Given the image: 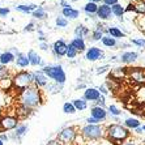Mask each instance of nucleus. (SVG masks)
<instances>
[{
  "instance_id": "obj_1",
  "label": "nucleus",
  "mask_w": 145,
  "mask_h": 145,
  "mask_svg": "<svg viewBox=\"0 0 145 145\" xmlns=\"http://www.w3.org/2000/svg\"><path fill=\"white\" fill-rule=\"evenodd\" d=\"M42 101H43L42 91L34 84L31 85V86H29V88L24 89V90L20 93V95H18L20 105L27 106V107H30V108H35V107H38V106H40Z\"/></svg>"
},
{
  "instance_id": "obj_2",
  "label": "nucleus",
  "mask_w": 145,
  "mask_h": 145,
  "mask_svg": "<svg viewBox=\"0 0 145 145\" xmlns=\"http://www.w3.org/2000/svg\"><path fill=\"white\" fill-rule=\"evenodd\" d=\"M129 136H131L129 129L121 124H110L106 127V137L108 141L115 145L124 144Z\"/></svg>"
},
{
  "instance_id": "obj_3",
  "label": "nucleus",
  "mask_w": 145,
  "mask_h": 145,
  "mask_svg": "<svg viewBox=\"0 0 145 145\" xmlns=\"http://www.w3.org/2000/svg\"><path fill=\"white\" fill-rule=\"evenodd\" d=\"M81 136L85 140H99L106 136V128L99 124H86L81 128Z\"/></svg>"
},
{
  "instance_id": "obj_4",
  "label": "nucleus",
  "mask_w": 145,
  "mask_h": 145,
  "mask_svg": "<svg viewBox=\"0 0 145 145\" xmlns=\"http://www.w3.org/2000/svg\"><path fill=\"white\" fill-rule=\"evenodd\" d=\"M42 71H43V73L46 74L48 78L54 80V82H56V84H59V85H63L65 82V80H67L65 72L61 65H57V64L44 65V67L42 68Z\"/></svg>"
},
{
  "instance_id": "obj_5",
  "label": "nucleus",
  "mask_w": 145,
  "mask_h": 145,
  "mask_svg": "<svg viewBox=\"0 0 145 145\" xmlns=\"http://www.w3.org/2000/svg\"><path fill=\"white\" fill-rule=\"evenodd\" d=\"M12 84H13L18 90L22 91L24 89L29 88V86H31V85L34 84L33 73H31V72H26V71L18 72L17 74H14L13 80H12Z\"/></svg>"
},
{
  "instance_id": "obj_6",
  "label": "nucleus",
  "mask_w": 145,
  "mask_h": 145,
  "mask_svg": "<svg viewBox=\"0 0 145 145\" xmlns=\"http://www.w3.org/2000/svg\"><path fill=\"white\" fill-rule=\"evenodd\" d=\"M76 137H77V127L71 125V127H65V128L61 129L57 133L56 140H59L63 145H68L72 144L76 140Z\"/></svg>"
},
{
  "instance_id": "obj_7",
  "label": "nucleus",
  "mask_w": 145,
  "mask_h": 145,
  "mask_svg": "<svg viewBox=\"0 0 145 145\" xmlns=\"http://www.w3.org/2000/svg\"><path fill=\"white\" fill-rule=\"evenodd\" d=\"M18 118L16 116H10V115H7V116H3L0 119V129L1 131H10V129H16L18 127Z\"/></svg>"
},
{
  "instance_id": "obj_8",
  "label": "nucleus",
  "mask_w": 145,
  "mask_h": 145,
  "mask_svg": "<svg viewBox=\"0 0 145 145\" xmlns=\"http://www.w3.org/2000/svg\"><path fill=\"white\" fill-rule=\"evenodd\" d=\"M52 51H54V54L56 56H64V55H67L68 44L63 39H59L52 44Z\"/></svg>"
},
{
  "instance_id": "obj_9",
  "label": "nucleus",
  "mask_w": 145,
  "mask_h": 145,
  "mask_svg": "<svg viewBox=\"0 0 145 145\" xmlns=\"http://www.w3.org/2000/svg\"><path fill=\"white\" fill-rule=\"evenodd\" d=\"M33 73V80H34V85L40 88V86H47V76L43 73V71H35L31 72Z\"/></svg>"
},
{
  "instance_id": "obj_10",
  "label": "nucleus",
  "mask_w": 145,
  "mask_h": 145,
  "mask_svg": "<svg viewBox=\"0 0 145 145\" xmlns=\"http://www.w3.org/2000/svg\"><path fill=\"white\" fill-rule=\"evenodd\" d=\"M85 57H86V60H89V61H95V60H98L99 57H103V52L101 51V48H98V47H90L86 51Z\"/></svg>"
},
{
  "instance_id": "obj_11",
  "label": "nucleus",
  "mask_w": 145,
  "mask_h": 145,
  "mask_svg": "<svg viewBox=\"0 0 145 145\" xmlns=\"http://www.w3.org/2000/svg\"><path fill=\"white\" fill-rule=\"evenodd\" d=\"M90 115L91 118L97 119L98 121H102L107 118V111H106L103 107H98V106H94V107L90 110Z\"/></svg>"
},
{
  "instance_id": "obj_12",
  "label": "nucleus",
  "mask_w": 145,
  "mask_h": 145,
  "mask_svg": "<svg viewBox=\"0 0 145 145\" xmlns=\"http://www.w3.org/2000/svg\"><path fill=\"white\" fill-rule=\"evenodd\" d=\"M111 14H112V10H111L110 5H106V4H101V5H99L97 16L99 17L101 20H108V18H111Z\"/></svg>"
},
{
  "instance_id": "obj_13",
  "label": "nucleus",
  "mask_w": 145,
  "mask_h": 145,
  "mask_svg": "<svg viewBox=\"0 0 145 145\" xmlns=\"http://www.w3.org/2000/svg\"><path fill=\"white\" fill-rule=\"evenodd\" d=\"M101 98V93H99V90L95 88H88L86 90H85L84 93V99L85 101H98Z\"/></svg>"
},
{
  "instance_id": "obj_14",
  "label": "nucleus",
  "mask_w": 145,
  "mask_h": 145,
  "mask_svg": "<svg viewBox=\"0 0 145 145\" xmlns=\"http://www.w3.org/2000/svg\"><path fill=\"white\" fill-rule=\"evenodd\" d=\"M27 57H29V60H30V65H43V60H42V57L35 52L34 50H30L27 52Z\"/></svg>"
},
{
  "instance_id": "obj_15",
  "label": "nucleus",
  "mask_w": 145,
  "mask_h": 145,
  "mask_svg": "<svg viewBox=\"0 0 145 145\" xmlns=\"http://www.w3.org/2000/svg\"><path fill=\"white\" fill-rule=\"evenodd\" d=\"M61 13H63V17H65V18H71V20H76V18H78V16H80V12H78L77 9L72 8V7L63 8Z\"/></svg>"
},
{
  "instance_id": "obj_16",
  "label": "nucleus",
  "mask_w": 145,
  "mask_h": 145,
  "mask_svg": "<svg viewBox=\"0 0 145 145\" xmlns=\"http://www.w3.org/2000/svg\"><path fill=\"white\" fill-rule=\"evenodd\" d=\"M14 59H16V56H14V54L12 51H5V52H3L0 55V64L7 65L9 63H12V61H14Z\"/></svg>"
},
{
  "instance_id": "obj_17",
  "label": "nucleus",
  "mask_w": 145,
  "mask_h": 145,
  "mask_svg": "<svg viewBox=\"0 0 145 145\" xmlns=\"http://www.w3.org/2000/svg\"><path fill=\"white\" fill-rule=\"evenodd\" d=\"M16 64H17V67H20V68H26L27 65L30 64V60H29V57H27V54L20 52V54L17 55Z\"/></svg>"
},
{
  "instance_id": "obj_18",
  "label": "nucleus",
  "mask_w": 145,
  "mask_h": 145,
  "mask_svg": "<svg viewBox=\"0 0 145 145\" xmlns=\"http://www.w3.org/2000/svg\"><path fill=\"white\" fill-rule=\"evenodd\" d=\"M31 112H33V108L27 107V106H24V105H20L18 108H17V118L25 119V118H27L29 115H31Z\"/></svg>"
},
{
  "instance_id": "obj_19",
  "label": "nucleus",
  "mask_w": 145,
  "mask_h": 145,
  "mask_svg": "<svg viewBox=\"0 0 145 145\" xmlns=\"http://www.w3.org/2000/svg\"><path fill=\"white\" fill-rule=\"evenodd\" d=\"M121 61L125 63V64H129V63H133V61L137 59V54L133 52V51H128V52H124V54L121 55Z\"/></svg>"
},
{
  "instance_id": "obj_20",
  "label": "nucleus",
  "mask_w": 145,
  "mask_h": 145,
  "mask_svg": "<svg viewBox=\"0 0 145 145\" xmlns=\"http://www.w3.org/2000/svg\"><path fill=\"white\" fill-rule=\"evenodd\" d=\"M124 127H127L128 129H137L138 127H141V121L135 118H128L124 121Z\"/></svg>"
},
{
  "instance_id": "obj_21",
  "label": "nucleus",
  "mask_w": 145,
  "mask_h": 145,
  "mask_svg": "<svg viewBox=\"0 0 145 145\" xmlns=\"http://www.w3.org/2000/svg\"><path fill=\"white\" fill-rule=\"evenodd\" d=\"M37 8H38V5H35V4H27V5L21 4V5H17L16 7V10L22 12V13H33Z\"/></svg>"
},
{
  "instance_id": "obj_22",
  "label": "nucleus",
  "mask_w": 145,
  "mask_h": 145,
  "mask_svg": "<svg viewBox=\"0 0 145 145\" xmlns=\"http://www.w3.org/2000/svg\"><path fill=\"white\" fill-rule=\"evenodd\" d=\"M98 8H99V5H97V3L89 1V3L84 7V10H85V13L89 14V16H94V14H97Z\"/></svg>"
},
{
  "instance_id": "obj_23",
  "label": "nucleus",
  "mask_w": 145,
  "mask_h": 145,
  "mask_svg": "<svg viewBox=\"0 0 145 145\" xmlns=\"http://www.w3.org/2000/svg\"><path fill=\"white\" fill-rule=\"evenodd\" d=\"M89 34V30L88 27H85L84 25H77L76 29H74V35L76 38H81V39H84L85 35H88Z\"/></svg>"
},
{
  "instance_id": "obj_24",
  "label": "nucleus",
  "mask_w": 145,
  "mask_h": 145,
  "mask_svg": "<svg viewBox=\"0 0 145 145\" xmlns=\"http://www.w3.org/2000/svg\"><path fill=\"white\" fill-rule=\"evenodd\" d=\"M73 106L76 107V110L77 111H82V110H85V108L88 107V102L85 101L84 98H77V99H73Z\"/></svg>"
},
{
  "instance_id": "obj_25",
  "label": "nucleus",
  "mask_w": 145,
  "mask_h": 145,
  "mask_svg": "<svg viewBox=\"0 0 145 145\" xmlns=\"http://www.w3.org/2000/svg\"><path fill=\"white\" fill-rule=\"evenodd\" d=\"M31 14H33V17L37 18V20H43V18L47 17V12H46V9H44L43 7H38Z\"/></svg>"
},
{
  "instance_id": "obj_26",
  "label": "nucleus",
  "mask_w": 145,
  "mask_h": 145,
  "mask_svg": "<svg viewBox=\"0 0 145 145\" xmlns=\"http://www.w3.org/2000/svg\"><path fill=\"white\" fill-rule=\"evenodd\" d=\"M71 44L77 51H84L85 50V42H84V39H81V38H73L72 42H71Z\"/></svg>"
},
{
  "instance_id": "obj_27",
  "label": "nucleus",
  "mask_w": 145,
  "mask_h": 145,
  "mask_svg": "<svg viewBox=\"0 0 145 145\" xmlns=\"http://www.w3.org/2000/svg\"><path fill=\"white\" fill-rule=\"evenodd\" d=\"M26 132H27V125L26 124H20L16 128V131H14V136H13V137L20 138V137H22Z\"/></svg>"
},
{
  "instance_id": "obj_28",
  "label": "nucleus",
  "mask_w": 145,
  "mask_h": 145,
  "mask_svg": "<svg viewBox=\"0 0 145 145\" xmlns=\"http://www.w3.org/2000/svg\"><path fill=\"white\" fill-rule=\"evenodd\" d=\"M107 33L110 34L112 38H123L124 37V33H123L121 30H119L118 27H108Z\"/></svg>"
},
{
  "instance_id": "obj_29",
  "label": "nucleus",
  "mask_w": 145,
  "mask_h": 145,
  "mask_svg": "<svg viewBox=\"0 0 145 145\" xmlns=\"http://www.w3.org/2000/svg\"><path fill=\"white\" fill-rule=\"evenodd\" d=\"M102 43L105 44L106 47H114L115 44H116V40H115V38H112L111 35H103Z\"/></svg>"
},
{
  "instance_id": "obj_30",
  "label": "nucleus",
  "mask_w": 145,
  "mask_h": 145,
  "mask_svg": "<svg viewBox=\"0 0 145 145\" xmlns=\"http://www.w3.org/2000/svg\"><path fill=\"white\" fill-rule=\"evenodd\" d=\"M111 10H112V14H115L116 17H120V18H121V16H123V13H124V8L121 7L119 3L115 4V5H112Z\"/></svg>"
},
{
  "instance_id": "obj_31",
  "label": "nucleus",
  "mask_w": 145,
  "mask_h": 145,
  "mask_svg": "<svg viewBox=\"0 0 145 145\" xmlns=\"http://www.w3.org/2000/svg\"><path fill=\"white\" fill-rule=\"evenodd\" d=\"M63 111H64L65 114H74L77 110H76V107L73 106L72 102H65L64 105H63Z\"/></svg>"
},
{
  "instance_id": "obj_32",
  "label": "nucleus",
  "mask_w": 145,
  "mask_h": 145,
  "mask_svg": "<svg viewBox=\"0 0 145 145\" xmlns=\"http://www.w3.org/2000/svg\"><path fill=\"white\" fill-rule=\"evenodd\" d=\"M46 88H47V90L50 91V93H52V94H54V93H59V91H60L61 85L56 84V82H52V84H48Z\"/></svg>"
},
{
  "instance_id": "obj_33",
  "label": "nucleus",
  "mask_w": 145,
  "mask_h": 145,
  "mask_svg": "<svg viewBox=\"0 0 145 145\" xmlns=\"http://www.w3.org/2000/svg\"><path fill=\"white\" fill-rule=\"evenodd\" d=\"M77 54H78V51L76 50V48H74L71 43L68 44V51H67V56H68V59H73V57L77 56Z\"/></svg>"
},
{
  "instance_id": "obj_34",
  "label": "nucleus",
  "mask_w": 145,
  "mask_h": 145,
  "mask_svg": "<svg viewBox=\"0 0 145 145\" xmlns=\"http://www.w3.org/2000/svg\"><path fill=\"white\" fill-rule=\"evenodd\" d=\"M9 76V72H8V68L5 65L0 64V80H5Z\"/></svg>"
},
{
  "instance_id": "obj_35",
  "label": "nucleus",
  "mask_w": 145,
  "mask_h": 145,
  "mask_svg": "<svg viewBox=\"0 0 145 145\" xmlns=\"http://www.w3.org/2000/svg\"><path fill=\"white\" fill-rule=\"evenodd\" d=\"M55 22H56V25L59 27H65L68 25V20L65 18V17H56Z\"/></svg>"
},
{
  "instance_id": "obj_36",
  "label": "nucleus",
  "mask_w": 145,
  "mask_h": 145,
  "mask_svg": "<svg viewBox=\"0 0 145 145\" xmlns=\"http://www.w3.org/2000/svg\"><path fill=\"white\" fill-rule=\"evenodd\" d=\"M108 111H110V114H111V115H114V116H119V115L121 114V111L115 105H110V106H108Z\"/></svg>"
},
{
  "instance_id": "obj_37",
  "label": "nucleus",
  "mask_w": 145,
  "mask_h": 145,
  "mask_svg": "<svg viewBox=\"0 0 145 145\" xmlns=\"http://www.w3.org/2000/svg\"><path fill=\"white\" fill-rule=\"evenodd\" d=\"M86 124H99L101 121H98L97 119H94V118H91V116H89V118H86Z\"/></svg>"
},
{
  "instance_id": "obj_38",
  "label": "nucleus",
  "mask_w": 145,
  "mask_h": 145,
  "mask_svg": "<svg viewBox=\"0 0 145 145\" xmlns=\"http://www.w3.org/2000/svg\"><path fill=\"white\" fill-rule=\"evenodd\" d=\"M95 103H97L98 107H103V108H105V103H106V101H105V98H103V97L101 95V98H99L98 101H95Z\"/></svg>"
},
{
  "instance_id": "obj_39",
  "label": "nucleus",
  "mask_w": 145,
  "mask_h": 145,
  "mask_svg": "<svg viewBox=\"0 0 145 145\" xmlns=\"http://www.w3.org/2000/svg\"><path fill=\"white\" fill-rule=\"evenodd\" d=\"M7 14H9V8H7V7L0 8V17H5Z\"/></svg>"
},
{
  "instance_id": "obj_40",
  "label": "nucleus",
  "mask_w": 145,
  "mask_h": 145,
  "mask_svg": "<svg viewBox=\"0 0 145 145\" xmlns=\"http://www.w3.org/2000/svg\"><path fill=\"white\" fill-rule=\"evenodd\" d=\"M108 69V65H103V67H99L97 68V74H101V73H105L106 71Z\"/></svg>"
},
{
  "instance_id": "obj_41",
  "label": "nucleus",
  "mask_w": 145,
  "mask_h": 145,
  "mask_svg": "<svg viewBox=\"0 0 145 145\" xmlns=\"http://www.w3.org/2000/svg\"><path fill=\"white\" fill-rule=\"evenodd\" d=\"M131 42L132 43H135V44H137V46H144L145 44V39H132Z\"/></svg>"
},
{
  "instance_id": "obj_42",
  "label": "nucleus",
  "mask_w": 145,
  "mask_h": 145,
  "mask_svg": "<svg viewBox=\"0 0 145 145\" xmlns=\"http://www.w3.org/2000/svg\"><path fill=\"white\" fill-rule=\"evenodd\" d=\"M103 4L112 7V5H115V4H118V0H103Z\"/></svg>"
},
{
  "instance_id": "obj_43",
  "label": "nucleus",
  "mask_w": 145,
  "mask_h": 145,
  "mask_svg": "<svg viewBox=\"0 0 145 145\" xmlns=\"http://www.w3.org/2000/svg\"><path fill=\"white\" fill-rule=\"evenodd\" d=\"M34 30V24L33 22H30L29 25H26V27L24 29V31H33Z\"/></svg>"
},
{
  "instance_id": "obj_44",
  "label": "nucleus",
  "mask_w": 145,
  "mask_h": 145,
  "mask_svg": "<svg viewBox=\"0 0 145 145\" xmlns=\"http://www.w3.org/2000/svg\"><path fill=\"white\" fill-rule=\"evenodd\" d=\"M98 90H99V93H102V94H107V91H108V90H107V88H106L105 85H101Z\"/></svg>"
},
{
  "instance_id": "obj_45",
  "label": "nucleus",
  "mask_w": 145,
  "mask_h": 145,
  "mask_svg": "<svg viewBox=\"0 0 145 145\" xmlns=\"http://www.w3.org/2000/svg\"><path fill=\"white\" fill-rule=\"evenodd\" d=\"M46 145H63V144H61L59 140H50V141H48Z\"/></svg>"
},
{
  "instance_id": "obj_46",
  "label": "nucleus",
  "mask_w": 145,
  "mask_h": 145,
  "mask_svg": "<svg viewBox=\"0 0 145 145\" xmlns=\"http://www.w3.org/2000/svg\"><path fill=\"white\" fill-rule=\"evenodd\" d=\"M8 138H9V137H8V135H7V133H0V140H1V141H8Z\"/></svg>"
},
{
  "instance_id": "obj_47",
  "label": "nucleus",
  "mask_w": 145,
  "mask_h": 145,
  "mask_svg": "<svg viewBox=\"0 0 145 145\" xmlns=\"http://www.w3.org/2000/svg\"><path fill=\"white\" fill-rule=\"evenodd\" d=\"M60 5L63 8H68V7H71V5H69V4L67 3V1H65V0H60Z\"/></svg>"
},
{
  "instance_id": "obj_48",
  "label": "nucleus",
  "mask_w": 145,
  "mask_h": 145,
  "mask_svg": "<svg viewBox=\"0 0 145 145\" xmlns=\"http://www.w3.org/2000/svg\"><path fill=\"white\" fill-rule=\"evenodd\" d=\"M136 10H138V12H145V4H141V5H138V7L136 8Z\"/></svg>"
},
{
  "instance_id": "obj_49",
  "label": "nucleus",
  "mask_w": 145,
  "mask_h": 145,
  "mask_svg": "<svg viewBox=\"0 0 145 145\" xmlns=\"http://www.w3.org/2000/svg\"><path fill=\"white\" fill-rule=\"evenodd\" d=\"M121 145H137L136 142H133V141H125L124 144H121Z\"/></svg>"
},
{
  "instance_id": "obj_50",
  "label": "nucleus",
  "mask_w": 145,
  "mask_h": 145,
  "mask_svg": "<svg viewBox=\"0 0 145 145\" xmlns=\"http://www.w3.org/2000/svg\"><path fill=\"white\" fill-rule=\"evenodd\" d=\"M47 47H48V46L46 43H42V44H40V48H42V50H47Z\"/></svg>"
},
{
  "instance_id": "obj_51",
  "label": "nucleus",
  "mask_w": 145,
  "mask_h": 145,
  "mask_svg": "<svg viewBox=\"0 0 145 145\" xmlns=\"http://www.w3.org/2000/svg\"><path fill=\"white\" fill-rule=\"evenodd\" d=\"M135 131L137 132V133H141V132L144 131V129H142V127H138V128H137V129H135Z\"/></svg>"
},
{
  "instance_id": "obj_52",
  "label": "nucleus",
  "mask_w": 145,
  "mask_h": 145,
  "mask_svg": "<svg viewBox=\"0 0 145 145\" xmlns=\"http://www.w3.org/2000/svg\"><path fill=\"white\" fill-rule=\"evenodd\" d=\"M89 1H91V3H99V1H102V0H89Z\"/></svg>"
},
{
  "instance_id": "obj_53",
  "label": "nucleus",
  "mask_w": 145,
  "mask_h": 145,
  "mask_svg": "<svg viewBox=\"0 0 145 145\" xmlns=\"http://www.w3.org/2000/svg\"><path fill=\"white\" fill-rule=\"evenodd\" d=\"M0 145H4V142H3V141H1V140H0Z\"/></svg>"
},
{
  "instance_id": "obj_54",
  "label": "nucleus",
  "mask_w": 145,
  "mask_h": 145,
  "mask_svg": "<svg viewBox=\"0 0 145 145\" xmlns=\"http://www.w3.org/2000/svg\"><path fill=\"white\" fill-rule=\"evenodd\" d=\"M142 129H144V131H145V125H142Z\"/></svg>"
},
{
  "instance_id": "obj_55",
  "label": "nucleus",
  "mask_w": 145,
  "mask_h": 145,
  "mask_svg": "<svg viewBox=\"0 0 145 145\" xmlns=\"http://www.w3.org/2000/svg\"><path fill=\"white\" fill-rule=\"evenodd\" d=\"M0 131H1V129H0Z\"/></svg>"
},
{
  "instance_id": "obj_56",
  "label": "nucleus",
  "mask_w": 145,
  "mask_h": 145,
  "mask_svg": "<svg viewBox=\"0 0 145 145\" xmlns=\"http://www.w3.org/2000/svg\"><path fill=\"white\" fill-rule=\"evenodd\" d=\"M0 55H1V54H0Z\"/></svg>"
}]
</instances>
